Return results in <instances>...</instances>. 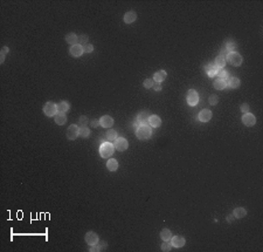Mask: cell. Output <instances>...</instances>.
Here are the masks:
<instances>
[{
    "mask_svg": "<svg viewBox=\"0 0 263 252\" xmlns=\"http://www.w3.org/2000/svg\"><path fill=\"white\" fill-rule=\"evenodd\" d=\"M90 124H91V127H94V128H97L98 126H101L100 120H92V121H90Z\"/></svg>",
    "mask_w": 263,
    "mask_h": 252,
    "instance_id": "ab89813d",
    "label": "cell"
},
{
    "mask_svg": "<svg viewBox=\"0 0 263 252\" xmlns=\"http://www.w3.org/2000/svg\"><path fill=\"white\" fill-rule=\"evenodd\" d=\"M97 245H98V248H100V251H104V250H106V248H108V243H106V242H101V243H98Z\"/></svg>",
    "mask_w": 263,
    "mask_h": 252,
    "instance_id": "f35d334b",
    "label": "cell"
},
{
    "mask_svg": "<svg viewBox=\"0 0 263 252\" xmlns=\"http://www.w3.org/2000/svg\"><path fill=\"white\" fill-rule=\"evenodd\" d=\"M152 88L154 89L156 92H159V90H162V86H160V83H158V82H154Z\"/></svg>",
    "mask_w": 263,
    "mask_h": 252,
    "instance_id": "60d3db41",
    "label": "cell"
},
{
    "mask_svg": "<svg viewBox=\"0 0 263 252\" xmlns=\"http://www.w3.org/2000/svg\"><path fill=\"white\" fill-rule=\"evenodd\" d=\"M166 76H167L166 72L160 69L154 73V75H153V81H154V82H158V83H162L163 81L166 79Z\"/></svg>",
    "mask_w": 263,
    "mask_h": 252,
    "instance_id": "9a60e30c",
    "label": "cell"
},
{
    "mask_svg": "<svg viewBox=\"0 0 263 252\" xmlns=\"http://www.w3.org/2000/svg\"><path fill=\"white\" fill-rule=\"evenodd\" d=\"M70 54L73 56H75V58H79V56H81L82 54H83V46H81V45H79V43H76V45H74V46L70 47Z\"/></svg>",
    "mask_w": 263,
    "mask_h": 252,
    "instance_id": "8fae6325",
    "label": "cell"
},
{
    "mask_svg": "<svg viewBox=\"0 0 263 252\" xmlns=\"http://www.w3.org/2000/svg\"><path fill=\"white\" fill-rule=\"evenodd\" d=\"M1 52H2V53H4V54H7V53H8V52H9L8 47H4V48H2V49H1Z\"/></svg>",
    "mask_w": 263,
    "mask_h": 252,
    "instance_id": "f6af8a7d",
    "label": "cell"
},
{
    "mask_svg": "<svg viewBox=\"0 0 263 252\" xmlns=\"http://www.w3.org/2000/svg\"><path fill=\"white\" fill-rule=\"evenodd\" d=\"M227 87H231V88H239L240 87V80L239 78H229L227 79Z\"/></svg>",
    "mask_w": 263,
    "mask_h": 252,
    "instance_id": "ffe728a7",
    "label": "cell"
},
{
    "mask_svg": "<svg viewBox=\"0 0 263 252\" xmlns=\"http://www.w3.org/2000/svg\"><path fill=\"white\" fill-rule=\"evenodd\" d=\"M226 56H221L219 55L217 58V60H215V63H214V66L217 67V69H222V68H225V66H226Z\"/></svg>",
    "mask_w": 263,
    "mask_h": 252,
    "instance_id": "44dd1931",
    "label": "cell"
},
{
    "mask_svg": "<svg viewBox=\"0 0 263 252\" xmlns=\"http://www.w3.org/2000/svg\"><path fill=\"white\" fill-rule=\"evenodd\" d=\"M84 238H85V242H87L90 246L98 244V236H97V234H95L94 231H89V232H87Z\"/></svg>",
    "mask_w": 263,
    "mask_h": 252,
    "instance_id": "9c48e42d",
    "label": "cell"
},
{
    "mask_svg": "<svg viewBox=\"0 0 263 252\" xmlns=\"http://www.w3.org/2000/svg\"><path fill=\"white\" fill-rule=\"evenodd\" d=\"M150 113L148 112V110H143V112H140L137 115V117H136V120L140 123V124H149V120H150Z\"/></svg>",
    "mask_w": 263,
    "mask_h": 252,
    "instance_id": "30bf717a",
    "label": "cell"
},
{
    "mask_svg": "<svg viewBox=\"0 0 263 252\" xmlns=\"http://www.w3.org/2000/svg\"><path fill=\"white\" fill-rule=\"evenodd\" d=\"M69 110V103L66 101H61L57 104V113H66Z\"/></svg>",
    "mask_w": 263,
    "mask_h": 252,
    "instance_id": "83f0119b",
    "label": "cell"
},
{
    "mask_svg": "<svg viewBox=\"0 0 263 252\" xmlns=\"http://www.w3.org/2000/svg\"><path fill=\"white\" fill-rule=\"evenodd\" d=\"M5 55L6 54H4L2 52H0V63H4L5 62Z\"/></svg>",
    "mask_w": 263,
    "mask_h": 252,
    "instance_id": "ee69618b",
    "label": "cell"
},
{
    "mask_svg": "<svg viewBox=\"0 0 263 252\" xmlns=\"http://www.w3.org/2000/svg\"><path fill=\"white\" fill-rule=\"evenodd\" d=\"M77 38L79 37H76V34H74V33H69V34H67V37H66V41H67V43L74 46V45H76V42H77Z\"/></svg>",
    "mask_w": 263,
    "mask_h": 252,
    "instance_id": "4316f807",
    "label": "cell"
},
{
    "mask_svg": "<svg viewBox=\"0 0 263 252\" xmlns=\"http://www.w3.org/2000/svg\"><path fill=\"white\" fill-rule=\"evenodd\" d=\"M223 48L227 51V53H228V52H229V53H231V52H236L237 45H236V42H234V41H227Z\"/></svg>",
    "mask_w": 263,
    "mask_h": 252,
    "instance_id": "f1b7e54d",
    "label": "cell"
},
{
    "mask_svg": "<svg viewBox=\"0 0 263 252\" xmlns=\"http://www.w3.org/2000/svg\"><path fill=\"white\" fill-rule=\"evenodd\" d=\"M162 250H163L164 252L171 251V250H172V243H171V240L164 242V243L162 244Z\"/></svg>",
    "mask_w": 263,
    "mask_h": 252,
    "instance_id": "1f68e13d",
    "label": "cell"
},
{
    "mask_svg": "<svg viewBox=\"0 0 263 252\" xmlns=\"http://www.w3.org/2000/svg\"><path fill=\"white\" fill-rule=\"evenodd\" d=\"M173 237L172 236V232H171V230H168V229H164L160 232V238L164 240V242H167V240H171V238Z\"/></svg>",
    "mask_w": 263,
    "mask_h": 252,
    "instance_id": "484cf974",
    "label": "cell"
},
{
    "mask_svg": "<svg viewBox=\"0 0 263 252\" xmlns=\"http://www.w3.org/2000/svg\"><path fill=\"white\" fill-rule=\"evenodd\" d=\"M136 135L139 140H149L152 136V130L150 124H140L136 130Z\"/></svg>",
    "mask_w": 263,
    "mask_h": 252,
    "instance_id": "6da1fadb",
    "label": "cell"
},
{
    "mask_svg": "<svg viewBox=\"0 0 263 252\" xmlns=\"http://www.w3.org/2000/svg\"><path fill=\"white\" fill-rule=\"evenodd\" d=\"M217 102H219V96H217V95H211L209 96V103L212 106H215Z\"/></svg>",
    "mask_w": 263,
    "mask_h": 252,
    "instance_id": "8d00e7d4",
    "label": "cell"
},
{
    "mask_svg": "<svg viewBox=\"0 0 263 252\" xmlns=\"http://www.w3.org/2000/svg\"><path fill=\"white\" fill-rule=\"evenodd\" d=\"M105 140L108 141V142H115L116 140H117V133H116V130H114V129H109V130L106 131L105 134Z\"/></svg>",
    "mask_w": 263,
    "mask_h": 252,
    "instance_id": "7402d4cb",
    "label": "cell"
},
{
    "mask_svg": "<svg viewBox=\"0 0 263 252\" xmlns=\"http://www.w3.org/2000/svg\"><path fill=\"white\" fill-rule=\"evenodd\" d=\"M88 117L87 116H80V122H79V127H87L88 124Z\"/></svg>",
    "mask_w": 263,
    "mask_h": 252,
    "instance_id": "836d02e7",
    "label": "cell"
},
{
    "mask_svg": "<svg viewBox=\"0 0 263 252\" xmlns=\"http://www.w3.org/2000/svg\"><path fill=\"white\" fill-rule=\"evenodd\" d=\"M226 60L228 61L231 66L237 67V66H241V63H242V56H241V54L240 53H237V52H231V53H228L226 55Z\"/></svg>",
    "mask_w": 263,
    "mask_h": 252,
    "instance_id": "3957f363",
    "label": "cell"
},
{
    "mask_svg": "<svg viewBox=\"0 0 263 252\" xmlns=\"http://www.w3.org/2000/svg\"><path fill=\"white\" fill-rule=\"evenodd\" d=\"M149 124L153 128H158V127L162 126V118L158 115H151L150 120H149Z\"/></svg>",
    "mask_w": 263,
    "mask_h": 252,
    "instance_id": "2e32d148",
    "label": "cell"
},
{
    "mask_svg": "<svg viewBox=\"0 0 263 252\" xmlns=\"http://www.w3.org/2000/svg\"><path fill=\"white\" fill-rule=\"evenodd\" d=\"M114 145H115L116 150H118V151H124V150L128 149L129 142H128V140L124 139V137H117V140L114 142Z\"/></svg>",
    "mask_w": 263,
    "mask_h": 252,
    "instance_id": "8992f818",
    "label": "cell"
},
{
    "mask_svg": "<svg viewBox=\"0 0 263 252\" xmlns=\"http://www.w3.org/2000/svg\"><path fill=\"white\" fill-rule=\"evenodd\" d=\"M140 126V123H139L138 121H137V120H136V121L134 122V126H132V129H134V131L137 130V129H138V127Z\"/></svg>",
    "mask_w": 263,
    "mask_h": 252,
    "instance_id": "7bdbcfd3",
    "label": "cell"
},
{
    "mask_svg": "<svg viewBox=\"0 0 263 252\" xmlns=\"http://www.w3.org/2000/svg\"><path fill=\"white\" fill-rule=\"evenodd\" d=\"M214 87H215V89H219V90H222V89H225L227 87V82L226 80L223 79H217L214 81Z\"/></svg>",
    "mask_w": 263,
    "mask_h": 252,
    "instance_id": "d4e9b609",
    "label": "cell"
},
{
    "mask_svg": "<svg viewBox=\"0 0 263 252\" xmlns=\"http://www.w3.org/2000/svg\"><path fill=\"white\" fill-rule=\"evenodd\" d=\"M115 153V145L111 144L110 142H103L100 148V154L103 159H109L111 155Z\"/></svg>",
    "mask_w": 263,
    "mask_h": 252,
    "instance_id": "7a4b0ae2",
    "label": "cell"
},
{
    "mask_svg": "<svg viewBox=\"0 0 263 252\" xmlns=\"http://www.w3.org/2000/svg\"><path fill=\"white\" fill-rule=\"evenodd\" d=\"M246 215H247V210H246L245 208H236L235 210H234V212H233V216L235 218H243Z\"/></svg>",
    "mask_w": 263,
    "mask_h": 252,
    "instance_id": "cb8c5ba5",
    "label": "cell"
},
{
    "mask_svg": "<svg viewBox=\"0 0 263 252\" xmlns=\"http://www.w3.org/2000/svg\"><path fill=\"white\" fill-rule=\"evenodd\" d=\"M240 109H241V112L243 113V114H247V113H249V110H250L249 104H248V103H242V104H241V107H240Z\"/></svg>",
    "mask_w": 263,
    "mask_h": 252,
    "instance_id": "d590c367",
    "label": "cell"
},
{
    "mask_svg": "<svg viewBox=\"0 0 263 252\" xmlns=\"http://www.w3.org/2000/svg\"><path fill=\"white\" fill-rule=\"evenodd\" d=\"M171 243L172 246H174V248H183L186 243V240L183 236H174L171 238Z\"/></svg>",
    "mask_w": 263,
    "mask_h": 252,
    "instance_id": "7c38bea8",
    "label": "cell"
},
{
    "mask_svg": "<svg viewBox=\"0 0 263 252\" xmlns=\"http://www.w3.org/2000/svg\"><path fill=\"white\" fill-rule=\"evenodd\" d=\"M88 40H89V37L88 35H85V34H82V35H80L79 38H77V42H79V45H85V43H88Z\"/></svg>",
    "mask_w": 263,
    "mask_h": 252,
    "instance_id": "4dcf8cb0",
    "label": "cell"
},
{
    "mask_svg": "<svg viewBox=\"0 0 263 252\" xmlns=\"http://www.w3.org/2000/svg\"><path fill=\"white\" fill-rule=\"evenodd\" d=\"M89 251H90V252L96 251L97 252V251H100V248H98V245H97V244H96V245H91V248L89 249Z\"/></svg>",
    "mask_w": 263,
    "mask_h": 252,
    "instance_id": "b9f144b4",
    "label": "cell"
},
{
    "mask_svg": "<svg viewBox=\"0 0 263 252\" xmlns=\"http://www.w3.org/2000/svg\"><path fill=\"white\" fill-rule=\"evenodd\" d=\"M90 135V129L88 127H81L80 128V136L81 137H84V139H88Z\"/></svg>",
    "mask_w": 263,
    "mask_h": 252,
    "instance_id": "f546056e",
    "label": "cell"
},
{
    "mask_svg": "<svg viewBox=\"0 0 263 252\" xmlns=\"http://www.w3.org/2000/svg\"><path fill=\"white\" fill-rule=\"evenodd\" d=\"M153 83H154V81H153V80L146 79L145 81H144L143 86H144V87H145L146 89H150V88H152V87H153Z\"/></svg>",
    "mask_w": 263,
    "mask_h": 252,
    "instance_id": "e575fe53",
    "label": "cell"
},
{
    "mask_svg": "<svg viewBox=\"0 0 263 252\" xmlns=\"http://www.w3.org/2000/svg\"><path fill=\"white\" fill-rule=\"evenodd\" d=\"M137 19V14L134 11H130L128 13L124 14V23H132L134 21H136Z\"/></svg>",
    "mask_w": 263,
    "mask_h": 252,
    "instance_id": "d6986e66",
    "label": "cell"
},
{
    "mask_svg": "<svg viewBox=\"0 0 263 252\" xmlns=\"http://www.w3.org/2000/svg\"><path fill=\"white\" fill-rule=\"evenodd\" d=\"M43 113H45V115H47L48 117L55 116L56 114H57V104H55V103L51 102V101L47 102L46 104L43 106Z\"/></svg>",
    "mask_w": 263,
    "mask_h": 252,
    "instance_id": "277c9868",
    "label": "cell"
},
{
    "mask_svg": "<svg viewBox=\"0 0 263 252\" xmlns=\"http://www.w3.org/2000/svg\"><path fill=\"white\" fill-rule=\"evenodd\" d=\"M106 168H108V170H110V171H116L118 169V162H117V159H109L108 163H106Z\"/></svg>",
    "mask_w": 263,
    "mask_h": 252,
    "instance_id": "603a6c76",
    "label": "cell"
},
{
    "mask_svg": "<svg viewBox=\"0 0 263 252\" xmlns=\"http://www.w3.org/2000/svg\"><path fill=\"white\" fill-rule=\"evenodd\" d=\"M80 136V127L76 124H71V126L67 129V139L74 141Z\"/></svg>",
    "mask_w": 263,
    "mask_h": 252,
    "instance_id": "5b68a950",
    "label": "cell"
},
{
    "mask_svg": "<svg viewBox=\"0 0 263 252\" xmlns=\"http://www.w3.org/2000/svg\"><path fill=\"white\" fill-rule=\"evenodd\" d=\"M100 123H101L102 127L104 128H110V127L114 126V118L109 115H104L100 118Z\"/></svg>",
    "mask_w": 263,
    "mask_h": 252,
    "instance_id": "4fadbf2b",
    "label": "cell"
},
{
    "mask_svg": "<svg viewBox=\"0 0 263 252\" xmlns=\"http://www.w3.org/2000/svg\"><path fill=\"white\" fill-rule=\"evenodd\" d=\"M92 51H94V46L91 43H85L83 46V52H85V53H91Z\"/></svg>",
    "mask_w": 263,
    "mask_h": 252,
    "instance_id": "74e56055",
    "label": "cell"
},
{
    "mask_svg": "<svg viewBox=\"0 0 263 252\" xmlns=\"http://www.w3.org/2000/svg\"><path fill=\"white\" fill-rule=\"evenodd\" d=\"M205 70H206V73H207V75L209 78L215 76L217 74V72H219V69L213 63H208V65L205 66Z\"/></svg>",
    "mask_w": 263,
    "mask_h": 252,
    "instance_id": "e0dca14e",
    "label": "cell"
},
{
    "mask_svg": "<svg viewBox=\"0 0 263 252\" xmlns=\"http://www.w3.org/2000/svg\"><path fill=\"white\" fill-rule=\"evenodd\" d=\"M198 102H199V94L197 93V90L189 89L188 93H187V103H188L189 106L194 107V106L198 104Z\"/></svg>",
    "mask_w": 263,
    "mask_h": 252,
    "instance_id": "52a82bcc",
    "label": "cell"
},
{
    "mask_svg": "<svg viewBox=\"0 0 263 252\" xmlns=\"http://www.w3.org/2000/svg\"><path fill=\"white\" fill-rule=\"evenodd\" d=\"M233 218H235V217L231 215V216H228V218H227V219H228V222H229V223H231V222H233Z\"/></svg>",
    "mask_w": 263,
    "mask_h": 252,
    "instance_id": "bcb514c9",
    "label": "cell"
},
{
    "mask_svg": "<svg viewBox=\"0 0 263 252\" xmlns=\"http://www.w3.org/2000/svg\"><path fill=\"white\" fill-rule=\"evenodd\" d=\"M217 75L219 76V79H223V80H227V79H228V76H229L228 72H227V70H225L223 68H222V69H219V72H217Z\"/></svg>",
    "mask_w": 263,
    "mask_h": 252,
    "instance_id": "d6a6232c",
    "label": "cell"
},
{
    "mask_svg": "<svg viewBox=\"0 0 263 252\" xmlns=\"http://www.w3.org/2000/svg\"><path fill=\"white\" fill-rule=\"evenodd\" d=\"M54 120H55V123L56 124H59V126H63L66 122H67V116H66L65 113H57L55 115V117H54Z\"/></svg>",
    "mask_w": 263,
    "mask_h": 252,
    "instance_id": "ac0fdd59",
    "label": "cell"
},
{
    "mask_svg": "<svg viewBox=\"0 0 263 252\" xmlns=\"http://www.w3.org/2000/svg\"><path fill=\"white\" fill-rule=\"evenodd\" d=\"M199 120L201 122H208L212 118V112L209 109H202L201 112L199 113Z\"/></svg>",
    "mask_w": 263,
    "mask_h": 252,
    "instance_id": "5bb4252c",
    "label": "cell"
},
{
    "mask_svg": "<svg viewBox=\"0 0 263 252\" xmlns=\"http://www.w3.org/2000/svg\"><path fill=\"white\" fill-rule=\"evenodd\" d=\"M242 122H243L245 126L253 127V126H255V123H256V117H255L253 114L247 113V114H243V116H242Z\"/></svg>",
    "mask_w": 263,
    "mask_h": 252,
    "instance_id": "ba28073f",
    "label": "cell"
}]
</instances>
